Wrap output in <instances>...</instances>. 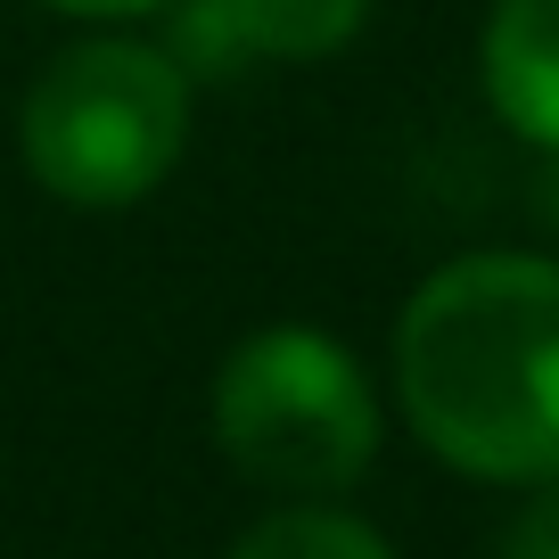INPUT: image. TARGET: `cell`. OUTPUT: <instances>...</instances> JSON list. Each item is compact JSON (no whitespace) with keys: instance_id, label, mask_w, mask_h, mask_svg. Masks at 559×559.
I'll return each instance as SVG.
<instances>
[{"instance_id":"cell-1","label":"cell","mask_w":559,"mask_h":559,"mask_svg":"<svg viewBox=\"0 0 559 559\" xmlns=\"http://www.w3.org/2000/svg\"><path fill=\"white\" fill-rule=\"evenodd\" d=\"M395 395L461 477H559V263L493 247L428 272L395 321Z\"/></svg>"},{"instance_id":"cell-2","label":"cell","mask_w":559,"mask_h":559,"mask_svg":"<svg viewBox=\"0 0 559 559\" xmlns=\"http://www.w3.org/2000/svg\"><path fill=\"white\" fill-rule=\"evenodd\" d=\"M190 148V67L140 34H83L25 83L17 157L67 206H132Z\"/></svg>"},{"instance_id":"cell-3","label":"cell","mask_w":559,"mask_h":559,"mask_svg":"<svg viewBox=\"0 0 559 559\" xmlns=\"http://www.w3.org/2000/svg\"><path fill=\"white\" fill-rule=\"evenodd\" d=\"M214 444L239 477L321 502L379 461V395L337 337L280 321L239 337L214 370Z\"/></svg>"},{"instance_id":"cell-4","label":"cell","mask_w":559,"mask_h":559,"mask_svg":"<svg viewBox=\"0 0 559 559\" xmlns=\"http://www.w3.org/2000/svg\"><path fill=\"white\" fill-rule=\"evenodd\" d=\"M370 25V0H190L181 9V67H313L354 50Z\"/></svg>"},{"instance_id":"cell-5","label":"cell","mask_w":559,"mask_h":559,"mask_svg":"<svg viewBox=\"0 0 559 559\" xmlns=\"http://www.w3.org/2000/svg\"><path fill=\"white\" fill-rule=\"evenodd\" d=\"M493 116L543 157H559V0H493L486 41H477Z\"/></svg>"},{"instance_id":"cell-6","label":"cell","mask_w":559,"mask_h":559,"mask_svg":"<svg viewBox=\"0 0 559 559\" xmlns=\"http://www.w3.org/2000/svg\"><path fill=\"white\" fill-rule=\"evenodd\" d=\"M230 559H395L379 526H362L354 510L330 502H297V510H272L263 526H247L230 543Z\"/></svg>"},{"instance_id":"cell-7","label":"cell","mask_w":559,"mask_h":559,"mask_svg":"<svg viewBox=\"0 0 559 559\" xmlns=\"http://www.w3.org/2000/svg\"><path fill=\"white\" fill-rule=\"evenodd\" d=\"M502 559H559V477H543V486H535V502H526L519 519H510Z\"/></svg>"},{"instance_id":"cell-8","label":"cell","mask_w":559,"mask_h":559,"mask_svg":"<svg viewBox=\"0 0 559 559\" xmlns=\"http://www.w3.org/2000/svg\"><path fill=\"white\" fill-rule=\"evenodd\" d=\"M50 9H67V17H148L165 0H50Z\"/></svg>"},{"instance_id":"cell-9","label":"cell","mask_w":559,"mask_h":559,"mask_svg":"<svg viewBox=\"0 0 559 559\" xmlns=\"http://www.w3.org/2000/svg\"><path fill=\"white\" fill-rule=\"evenodd\" d=\"M543 223L559 230V157H551V181H543Z\"/></svg>"}]
</instances>
